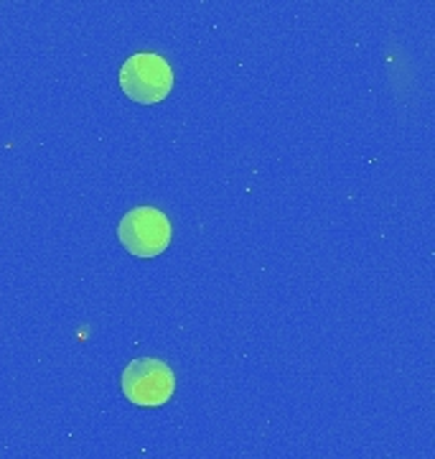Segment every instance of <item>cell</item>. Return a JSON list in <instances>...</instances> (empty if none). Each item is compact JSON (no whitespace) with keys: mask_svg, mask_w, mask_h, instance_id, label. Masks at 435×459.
Wrapping results in <instances>:
<instances>
[{"mask_svg":"<svg viewBox=\"0 0 435 459\" xmlns=\"http://www.w3.org/2000/svg\"><path fill=\"white\" fill-rule=\"evenodd\" d=\"M120 87L141 105H156L174 90V69L161 54L141 51L120 66Z\"/></svg>","mask_w":435,"mask_h":459,"instance_id":"1","label":"cell"},{"mask_svg":"<svg viewBox=\"0 0 435 459\" xmlns=\"http://www.w3.org/2000/svg\"><path fill=\"white\" fill-rule=\"evenodd\" d=\"M120 388L135 406L156 409L171 401L176 391V376L168 362L158 358H138L123 370Z\"/></svg>","mask_w":435,"mask_h":459,"instance_id":"2","label":"cell"},{"mask_svg":"<svg viewBox=\"0 0 435 459\" xmlns=\"http://www.w3.org/2000/svg\"><path fill=\"white\" fill-rule=\"evenodd\" d=\"M171 222L156 207H135L123 214L117 238L123 247L135 258H156L171 246Z\"/></svg>","mask_w":435,"mask_h":459,"instance_id":"3","label":"cell"}]
</instances>
